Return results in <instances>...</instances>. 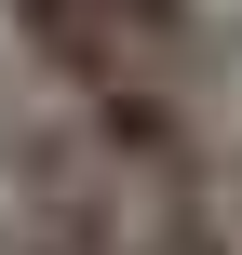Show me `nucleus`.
<instances>
[{"label": "nucleus", "instance_id": "nucleus-2", "mask_svg": "<svg viewBox=\"0 0 242 255\" xmlns=\"http://www.w3.org/2000/svg\"><path fill=\"white\" fill-rule=\"evenodd\" d=\"M135 13H162V27H202V0H135Z\"/></svg>", "mask_w": 242, "mask_h": 255}, {"label": "nucleus", "instance_id": "nucleus-1", "mask_svg": "<svg viewBox=\"0 0 242 255\" xmlns=\"http://www.w3.org/2000/svg\"><path fill=\"white\" fill-rule=\"evenodd\" d=\"M0 54L27 81L94 94V81H175V67H202V27H162L135 0H0Z\"/></svg>", "mask_w": 242, "mask_h": 255}]
</instances>
